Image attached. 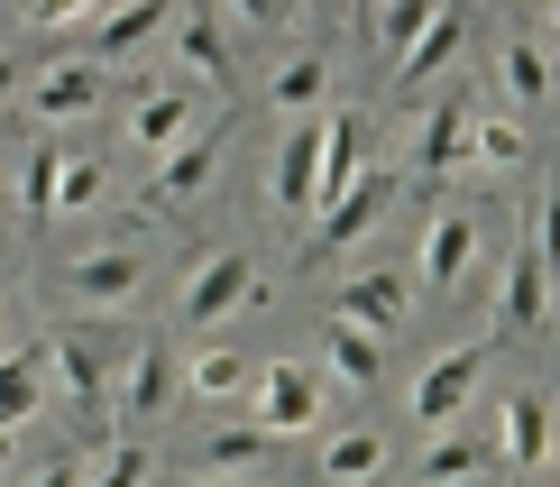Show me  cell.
I'll return each instance as SVG.
<instances>
[{"instance_id":"d6a6232c","label":"cell","mask_w":560,"mask_h":487,"mask_svg":"<svg viewBox=\"0 0 560 487\" xmlns=\"http://www.w3.org/2000/svg\"><path fill=\"white\" fill-rule=\"evenodd\" d=\"M83 487H148V442H110L102 460H92Z\"/></svg>"},{"instance_id":"ab89813d","label":"cell","mask_w":560,"mask_h":487,"mask_svg":"<svg viewBox=\"0 0 560 487\" xmlns=\"http://www.w3.org/2000/svg\"><path fill=\"white\" fill-rule=\"evenodd\" d=\"M551 469H560V451H551Z\"/></svg>"},{"instance_id":"f1b7e54d","label":"cell","mask_w":560,"mask_h":487,"mask_svg":"<svg viewBox=\"0 0 560 487\" xmlns=\"http://www.w3.org/2000/svg\"><path fill=\"white\" fill-rule=\"evenodd\" d=\"M432 19H441V0H386V10H377V56H386V65H405L413 46H423Z\"/></svg>"},{"instance_id":"e575fe53","label":"cell","mask_w":560,"mask_h":487,"mask_svg":"<svg viewBox=\"0 0 560 487\" xmlns=\"http://www.w3.org/2000/svg\"><path fill=\"white\" fill-rule=\"evenodd\" d=\"M83 478H92V460H74V451H65V460H56V469H37L28 487H83Z\"/></svg>"},{"instance_id":"7c38bea8","label":"cell","mask_w":560,"mask_h":487,"mask_svg":"<svg viewBox=\"0 0 560 487\" xmlns=\"http://www.w3.org/2000/svg\"><path fill=\"white\" fill-rule=\"evenodd\" d=\"M551 451H560V432H551V405L533 396V386H515V396L497 405V460H505V469H542Z\"/></svg>"},{"instance_id":"8992f818","label":"cell","mask_w":560,"mask_h":487,"mask_svg":"<svg viewBox=\"0 0 560 487\" xmlns=\"http://www.w3.org/2000/svg\"><path fill=\"white\" fill-rule=\"evenodd\" d=\"M386 202H395V175H386V166H368V175H359V184H349V194L331 202V212L313 221V240H303V258H340L349 240H368V230L386 221Z\"/></svg>"},{"instance_id":"4316f807","label":"cell","mask_w":560,"mask_h":487,"mask_svg":"<svg viewBox=\"0 0 560 487\" xmlns=\"http://www.w3.org/2000/svg\"><path fill=\"white\" fill-rule=\"evenodd\" d=\"M377 469H386L377 432H331V442H322V478H331V487H368Z\"/></svg>"},{"instance_id":"9c48e42d","label":"cell","mask_w":560,"mask_h":487,"mask_svg":"<svg viewBox=\"0 0 560 487\" xmlns=\"http://www.w3.org/2000/svg\"><path fill=\"white\" fill-rule=\"evenodd\" d=\"M267 194H276V212H294V221H322V111L303 129H285V148H276V175H267Z\"/></svg>"},{"instance_id":"8fae6325","label":"cell","mask_w":560,"mask_h":487,"mask_svg":"<svg viewBox=\"0 0 560 487\" xmlns=\"http://www.w3.org/2000/svg\"><path fill=\"white\" fill-rule=\"evenodd\" d=\"M313 414H322L313 368H294V359L258 368V432H267V442H276V432H313Z\"/></svg>"},{"instance_id":"d6986e66","label":"cell","mask_w":560,"mask_h":487,"mask_svg":"<svg viewBox=\"0 0 560 487\" xmlns=\"http://www.w3.org/2000/svg\"><path fill=\"white\" fill-rule=\"evenodd\" d=\"M497 74H505V102H515V111H542L551 102V46L542 37H505L497 46Z\"/></svg>"},{"instance_id":"8d00e7d4","label":"cell","mask_w":560,"mask_h":487,"mask_svg":"<svg viewBox=\"0 0 560 487\" xmlns=\"http://www.w3.org/2000/svg\"><path fill=\"white\" fill-rule=\"evenodd\" d=\"M10 460H19V432H0V478H10Z\"/></svg>"},{"instance_id":"2e32d148","label":"cell","mask_w":560,"mask_h":487,"mask_svg":"<svg viewBox=\"0 0 560 487\" xmlns=\"http://www.w3.org/2000/svg\"><path fill=\"white\" fill-rule=\"evenodd\" d=\"M166 46H175V74H194V83H230V37L212 28V10H184L175 28H166Z\"/></svg>"},{"instance_id":"44dd1931","label":"cell","mask_w":560,"mask_h":487,"mask_svg":"<svg viewBox=\"0 0 560 487\" xmlns=\"http://www.w3.org/2000/svg\"><path fill=\"white\" fill-rule=\"evenodd\" d=\"M322 359H331L340 386H377V378H386V340H377V332H349L340 313H331V332H322Z\"/></svg>"},{"instance_id":"ffe728a7","label":"cell","mask_w":560,"mask_h":487,"mask_svg":"<svg viewBox=\"0 0 560 487\" xmlns=\"http://www.w3.org/2000/svg\"><path fill=\"white\" fill-rule=\"evenodd\" d=\"M46 386H56L65 405H83V414H92V405L110 396V378H102V359H92L83 340H46Z\"/></svg>"},{"instance_id":"6da1fadb","label":"cell","mask_w":560,"mask_h":487,"mask_svg":"<svg viewBox=\"0 0 560 487\" xmlns=\"http://www.w3.org/2000/svg\"><path fill=\"white\" fill-rule=\"evenodd\" d=\"M267 294V276H258V248H212L194 276L175 286V322L184 332H212V322H230V313H248Z\"/></svg>"},{"instance_id":"603a6c76","label":"cell","mask_w":560,"mask_h":487,"mask_svg":"<svg viewBox=\"0 0 560 487\" xmlns=\"http://www.w3.org/2000/svg\"><path fill=\"white\" fill-rule=\"evenodd\" d=\"M524 156H533L524 111H497V120H478V138H469V166H478V175H515Z\"/></svg>"},{"instance_id":"484cf974","label":"cell","mask_w":560,"mask_h":487,"mask_svg":"<svg viewBox=\"0 0 560 487\" xmlns=\"http://www.w3.org/2000/svg\"><path fill=\"white\" fill-rule=\"evenodd\" d=\"M37 405H46V350H19V359H0V432H19Z\"/></svg>"},{"instance_id":"e0dca14e","label":"cell","mask_w":560,"mask_h":487,"mask_svg":"<svg viewBox=\"0 0 560 487\" xmlns=\"http://www.w3.org/2000/svg\"><path fill=\"white\" fill-rule=\"evenodd\" d=\"M166 28H175V0H110V19L92 37H102V56H148Z\"/></svg>"},{"instance_id":"d590c367","label":"cell","mask_w":560,"mask_h":487,"mask_svg":"<svg viewBox=\"0 0 560 487\" xmlns=\"http://www.w3.org/2000/svg\"><path fill=\"white\" fill-rule=\"evenodd\" d=\"M10 92H19V65H10V56H0V102H10Z\"/></svg>"},{"instance_id":"cb8c5ba5","label":"cell","mask_w":560,"mask_h":487,"mask_svg":"<svg viewBox=\"0 0 560 487\" xmlns=\"http://www.w3.org/2000/svg\"><path fill=\"white\" fill-rule=\"evenodd\" d=\"M497 469V442H469V432H441L432 460H423V487H478Z\"/></svg>"},{"instance_id":"30bf717a","label":"cell","mask_w":560,"mask_h":487,"mask_svg":"<svg viewBox=\"0 0 560 487\" xmlns=\"http://www.w3.org/2000/svg\"><path fill=\"white\" fill-rule=\"evenodd\" d=\"M560 313V294H551V267L533 258V240L505 258V276H497V332H542V322Z\"/></svg>"},{"instance_id":"74e56055","label":"cell","mask_w":560,"mask_h":487,"mask_svg":"<svg viewBox=\"0 0 560 487\" xmlns=\"http://www.w3.org/2000/svg\"><path fill=\"white\" fill-rule=\"evenodd\" d=\"M184 487H258V478H184Z\"/></svg>"},{"instance_id":"277c9868","label":"cell","mask_w":560,"mask_h":487,"mask_svg":"<svg viewBox=\"0 0 560 487\" xmlns=\"http://www.w3.org/2000/svg\"><path fill=\"white\" fill-rule=\"evenodd\" d=\"M138 286H148V248H92V258H65L56 276V294L83 313H120Z\"/></svg>"},{"instance_id":"4fadbf2b","label":"cell","mask_w":560,"mask_h":487,"mask_svg":"<svg viewBox=\"0 0 560 487\" xmlns=\"http://www.w3.org/2000/svg\"><path fill=\"white\" fill-rule=\"evenodd\" d=\"M405 313H413V286H405V276H395V267H368V276H349V286H340V322H349V332H405Z\"/></svg>"},{"instance_id":"1f68e13d","label":"cell","mask_w":560,"mask_h":487,"mask_svg":"<svg viewBox=\"0 0 560 487\" xmlns=\"http://www.w3.org/2000/svg\"><path fill=\"white\" fill-rule=\"evenodd\" d=\"M524 240H533V258L560 276V175H542V194H533V230H524Z\"/></svg>"},{"instance_id":"f546056e","label":"cell","mask_w":560,"mask_h":487,"mask_svg":"<svg viewBox=\"0 0 560 487\" xmlns=\"http://www.w3.org/2000/svg\"><path fill=\"white\" fill-rule=\"evenodd\" d=\"M322 92H331V65H322V56H285L267 74V102L276 111H322Z\"/></svg>"},{"instance_id":"9a60e30c","label":"cell","mask_w":560,"mask_h":487,"mask_svg":"<svg viewBox=\"0 0 560 487\" xmlns=\"http://www.w3.org/2000/svg\"><path fill=\"white\" fill-rule=\"evenodd\" d=\"M28 111L37 120H92V111H102V65H46V74L28 83Z\"/></svg>"},{"instance_id":"7a4b0ae2","label":"cell","mask_w":560,"mask_h":487,"mask_svg":"<svg viewBox=\"0 0 560 487\" xmlns=\"http://www.w3.org/2000/svg\"><path fill=\"white\" fill-rule=\"evenodd\" d=\"M102 184H110V166L92 148H28V184H19V202H28V221H74V212H92L102 202Z\"/></svg>"},{"instance_id":"83f0119b","label":"cell","mask_w":560,"mask_h":487,"mask_svg":"<svg viewBox=\"0 0 560 487\" xmlns=\"http://www.w3.org/2000/svg\"><path fill=\"white\" fill-rule=\"evenodd\" d=\"M267 469V432L240 424V432H212L202 442V478H258Z\"/></svg>"},{"instance_id":"4dcf8cb0","label":"cell","mask_w":560,"mask_h":487,"mask_svg":"<svg viewBox=\"0 0 560 487\" xmlns=\"http://www.w3.org/2000/svg\"><path fill=\"white\" fill-rule=\"evenodd\" d=\"M19 19H28V37H74V28H102L110 0H19Z\"/></svg>"},{"instance_id":"836d02e7","label":"cell","mask_w":560,"mask_h":487,"mask_svg":"<svg viewBox=\"0 0 560 487\" xmlns=\"http://www.w3.org/2000/svg\"><path fill=\"white\" fill-rule=\"evenodd\" d=\"M285 10H294V0H230L240 28H285Z\"/></svg>"},{"instance_id":"5b68a950","label":"cell","mask_w":560,"mask_h":487,"mask_svg":"<svg viewBox=\"0 0 560 487\" xmlns=\"http://www.w3.org/2000/svg\"><path fill=\"white\" fill-rule=\"evenodd\" d=\"M469 138H478V102L451 83V92L423 111V129H413V166H423V184H451L459 166H469Z\"/></svg>"},{"instance_id":"d4e9b609","label":"cell","mask_w":560,"mask_h":487,"mask_svg":"<svg viewBox=\"0 0 560 487\" xmlns=\"http://www.w3.org/2000/svg\"><path fill=\"white\" fill-rule=\"evenodd\" d=\"M184 386H194L202 405H221V396H248V386H258V359H240V350H194V368H184Z\"/></svg>"},{"instance_id":"52a82bcc","label":"cell","mask_w":560,"mask_h":487,"mask_svg":"<svg viewBox=\"0 0 560 487\" xmlns=\"http://www.w3.org/2000/svg\"><path fill=\"white\" fill-rule=\"evenodd\" d=\"M194 129H202V92L194 83H156V92H138V102H129V148L138 156H166Z\"/></svg>"},{"instance_id":"3957f363","label":"cell","mask_w":560,"mask_h":487,"mask_svg":"<svg viewBox=\"0 0 560 487\" xmlns=\"http://www.w3.org/2000/svg\"><path fill=\"white\" fill-rule=\"evenodd\" d=\"M478 368H487V340L441 350L423 378H413V424L423 432H459V414H469V396H478Z\"/></svg>"},{"instance_id":"f35d334b","label":"cell","mask_w":560,"mask_h":487,"mask_svg":"<svg viewBox=\"0 0 560 487\" xmlns=\"http://www.w3.org/2000/svg\"><path fill=\"white\" fill-rule=\"evenodd\" d=\"M542 19H551V37H560V0H542Z\"/></svg>"},{"instance_id":"7402d4cb","label":"cell","mask_w":560,"mask_h":487,"mask_svg":"<svg viewBox=\"0 0 560 487\" xmlns=\"http://www.w3.org/2000/svg\"><path fill=\"white\" fill-rule=\"evenodd\" d=\"M459 46H469V0H441V19H432V28H423V46H413V56L395 65V74H405V83H432L441 65L459 56Z\"/></svg>"},{"instance_id":"5bb4252c","label":"cell","mask_w":560,"mask_h":487,"mask_svg":"<svg viewBox=\"0 0 560 487\" xmlns=\"http://www.w3.org/2000/svg\"><path fill=\"white\" fill-rule=\"evenodd\" d=\"M469 267H478V212H441V221L423 230V258H413V276H423L432 294H451Z\"/></svg>"},{"instance_id":"ba28073f","label":"cell","mask_w":560,"mask_h":487,"mask_svg":"<svg viewBox=\"0 0 560 487\" xmlns=\"http://www.w3.org/2000/svg\"><path fill=\"white\" fill-rule=\"evenodd\" d=\"M212 175H221V120H212V129H194L184 148H166V156H156L148 202H156V212H184V202H202V194H212Z\"/></svg>"},{"instance_id":"ac0fdd59","label":"cell","mask_w":560,"mask_h":487,"mask_svg":"<svg viewBox=\"0 0 560 487\" xmlns=\"http://www.w3.org/2000/svg\"><path fill=\"white\" fill-rule=\"evenodd\" d=\"M110 386H120V405H129V414H156V405L175 396V350H166V340H138Z\"/></svg>"}]
</instances>
